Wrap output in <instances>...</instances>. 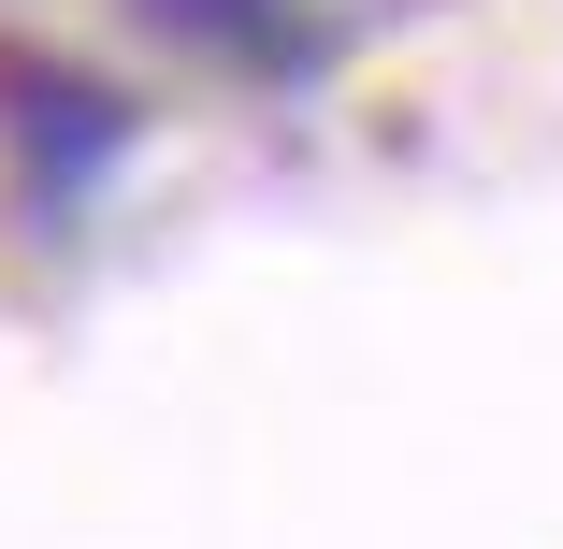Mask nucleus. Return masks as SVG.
Masks as SVG:
<instances>
[{"instance_id":"f257e3e1","label":"nucleus","mask_w":563,"mask_h":549,"mask_svg":"<svg viewBox=\"0 0 563 549\" xmlns=\"http://www.w3.org/2000/svg\"><path fill=\"white\" fill-rule=\"evenodd\" d=\"M30 101H15V117H30V160L73 188V174H101V160H117L131 145V117H117V101H101V87H73V73H15Z\"/></svg>"},{"instance_id":"f03ea898","label":"nucleus","mask_w":563,"mask_h":549,"mask_svg":"<svg viewBox=\"0 0 563 549\" xmlns=\"http://www.w3.org/2000/svg\"><path fill=\"white\" fill-rule=\"evenodd\" d=\"M145 15L188 44H232V58H289V0H145Z\"/></svg>"}]
</instances>
